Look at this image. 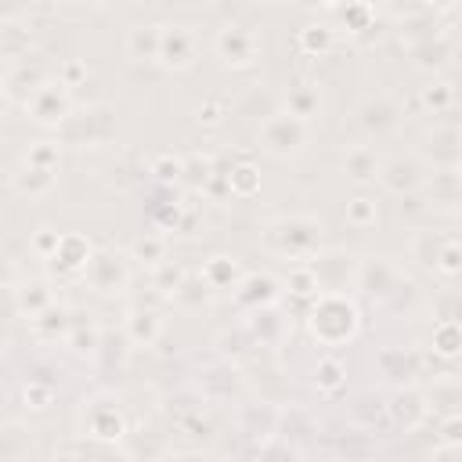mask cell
Returning <instances> with one entry per match:
<instances>
[{"mask_svg": "<svg viewBox=\"0 0 462 462\" xmlns=\"http://www.w3.org/2000/svg\"><path fill=\"white\" fill-rule=\"evenodd\" d=\"M224 188H227V195H235V199H253V195H260V166L249 162V159L235 162V166L224 173Z\"/></svg>", "mask_w": 462, "mask_h": 462, "instance_id": "35", "label": "cell"}, {"mask_svg": "<svg viewBox=\"0 0 462 462\" xmlns=\"http://www.w3.org/2000/svg\"><path fill=\"white\" fill-rule=\"evenodd\" d=\"M296 47L307 58H325L336 47V29L332 25H303L300 36H296Z\"/></svg>", "mask_w": 462, "mask_h": 462, "instance_id": "42", "label": "cell"}, {"mask_svg": "<svg viewBox=\"0 0 462 462\" xmlns=\"http://www.w3.org/2000/svg\"><path fill=\"white\" fill-rule=\"evenodd\" d=\"M310 339L321 346H346L361 336V307L350 292H318L303 310Z\"/></svg>", "mask_w": 462, "mask_h": 462, "instance_id": "1", "label": "cell"}, {"mask_svg": "<svg viewBox=\"0 0 462 462\" xmlns=\"http://www.w3.org/2000/svg\"><path fill=\"white\" fill-rule=\"evenodd\" d=\"M419 105L430 108L433 116H451V108H455V83L451 79H430L426 87H419Z\"/></svg>", "mask_w": 462, "mask_h": 462, "instance_id": "37", "label": "cell"}, {"mask_svg": "<svg viewBox=\"0 0 462 462\" xmlns=\"http://www.w3.org/2000/svg\"><path fill=\"white\" fill-rule=\"evenodd\" d=\"M451 54H455V47H451L448 32H430L426 40L411 43V65L422 69V72H437V69H444Z\"/></svg>", "mask_w": 462, "mask_h": 462, "instance_id": "27", "label": "cell"}, {"mask_svg": "<svg viewBox=\"0 0 462 462\" xmlns=\"http://www.w3.org/2000/svg\"><path fill=\"white\" fill-rule=\"evenodd\" d=\"M25 462H32V458H25Z\"/></svg>", "mask_w": 462, "mask_h": 462, "instance_id": "64", "label": "cell"}, {"mask_svg": "<svg viewBox=\"0 0 462 462\" xmlns=\"http://www.w3.org/2000/svg\"><path fill=\"white\" fill-rule=\"evenodd\" d=\"M29 328H32L36 339H43V343H58V339H65L69 328H72V307H65V303L54 300L47 310H40L36 318H29Z\"/></svg>", "mask_w": 462, "mask_h": 462, "instance_id": "26", "label": "cell"}, {"mask_svg": "<svg viewBox=\"0 0 462 462\" xmlns=\"http://www.w3.org/2000/svg\"><path fill=\"white\" fill-rule=\"evenodd\" d=\"M235 112L245 116V119H256V126H260V123L271 119L274 112H282V97H278L274 90H249V94L238 101Z\"/></svg>", "mask_w": 462, "mask_h": 462, "instance_id": "38", "label": "cell"}, {"mask_svg": "<svg viewBox=\"0 0 462 462\" xmlns=\"http://www.w3.org/2000/svg\"><path fill=\"white\" fill-rule=\"evenodd\" d=\"M213 54L227 69H253L260 61V54H263V43H260V32L253 25H245V22H224L213 32Z\"/></svg>", "mask_w": 462, "mask_h": 462, "instance_id": "4", "label": "cell"}, {"mask_svg": "<svg viewBox=\"0 0 462 462\" xmlns=\"http://www.w3.org/2000/svg\"><path fill=\"white\" fill-rule=\"evenodd\" d=\"M0 116H4V101H0Z\"/></svg>", "mask_w": 462, "mask_h": 462, "instance_id": "63", "label": "cell"}, {"mask_svg": "<svg viewBox=\"0 0 462 462\" xmlns=\"http://www.w3.org/2000/svg\"><path fill=\"white\" fill-rule=\"evenodd\" d=\"M159 40H162V25L159 22H137V25L126 29L123 51L137 65H155L159 61Z\"/></svg>", "mask_w": 462, "mask_h": 462, "instance_id": "20", "label": "cell"}, {"mask_svg": "<svg viewBox=\"0 0 462 462\" xmlns=\"http://www.w3.org/2000/svg\"><path fill=\"white\" fill-rule=\"evenodd\" d=\"M339 166H343V173H346V180H350V184L365 188V184H375L379 155H375V148H372V144H350V148L343 152Z\"/></svg>", "mask_w": 462, "mask_h": 462, "instance_id": "24", "label": "cell"}, {"mask_svg": "<svg viewBox=\"0 0 462 462\" xmlns=\"http://www.w3.org/2000/svg\"><path fill=\"white\" fill-rule=\"evenodd\" d=\"M83 282L94 292H105V296L123 292L126 282H130V256H123L119 249H94V256L83 271Z\"/></svg>", "mask_w": 462, "mask_h": 462, "instance_id": "9", "label": "cell"}, {"mask_svg": "<svg viewBox=\"0 0 462 462\" xmlns=\"http://www.w3.org/2000/svg\"><path fill=\"white\" fill-rule=\"evenodd\" d=\"M58 238H61V231H54V227H40L36 235H32V253L40 256V260H51L54 256V249H58Z\"/></svg>", "mask_w": 462, "mask_h": 462, "instance_id": "55", "label": "cell"}, {"mask_svg": "<svg viewBox=\"0 0 462 462\" xmlns=\"http://www.w3.org/2000/svg\"><path fill=\"white\" fill-rule=\"evenodd\" d=\"M430 350L444 361H455L458 350H462V328H458V318H437L433 321V332H430Z\"/></svg>", "mask_w": 462, "mask_h": 462, "instance_id": "34", "label": "cell"}, {"mask_svg": "<svg viewBox=\"0 0 462 462\" xmlns=\"http://www.w3.org/2000/svg\"><path fill=\"white\" fill-rule=\"evenodd\" d=\"M422 188L433 195V202L455 206L458 202V170H433V177H426Z\"/></svg>", "mask_w": 462, "mask_h": 462, "instance_id": "45", "label": "cell"}, {"mask_svg": "<svg viewBox=\"0 0 462 462\" xmlns=\"http://www.w3.org/2000/svg\"><path fill=\"white\" fill-rule=\"evenodd\" d=\"M285 292H289V300H300L307 307L321 289H318V278H314V271L307 263H292L285 271Z\"/></svg>", "mask_w": 462, "mask_h": 462, "instance_id": "43", "label": "cell"}, {"mask_svg": "<svg viewBox=\"0 0 462 462\" xmlns=\"http://www.w3.org/2000/svg\"><path fill=\"white\" fill-rule=\"evenodd\" d=\"M148 173H152L155 184H162V188H177V184H184V159L173 155V152H159V155L152 159Z\"/></svg>", "mask_w": 462, "mask_h": 462, "instance_id": "44", "label": "cell"}, {"mask_svg": "<svg viewBox=\"0 0 462 462\" xmlns=\"http://www.w3.org/2000/svg\"><path fill=\"white\" fill-rule=\"evenodd\" d=\"M25 162H29V166H40V170H58V162H61V144H58V141H32L29 152H25Z\"/></svg>", "mask_w": 462, "mask_h": 462, "instance_id": "51", "label": "cell"}, {"mask_svg": "<svg viewBox=\"0 0 462 462\" xmlns=\"http://www.w3.org/2000/svg\"><path fill=\"white\" fill-rule=\"evenodd\" d=\"M130 260H137L141 267H159L162 260H170V256H166V235H159V231L137 235V238L130 242Z\"/></svg>", "mask_w": 462, "mask_h": 462, "instance_id": "39", "label": "cell"}, {"mask_svg": "<svg viewBox=\"0 0 462 462\" xmlns=\"http://www.w3.org/2000/svg\"><path fill=\"white\" fill-rule=\"evenodd\" d=\"M180 217H184V206H180V202H162V206H155V227H159V231H177V227H180Z\"/></svg>", "mask_w": 462, "mask_h": 462, "instance_id": "54", "label": "cell"}, {"mask_svg": "<svg viewBox=\"0 0 462 462\" xmlns=\"http://www.w3.org/2000/svg\"><path fill=\"white\" fill-rule=\"evenodd\" d=\"M54 397H58V390L51 383H43V379H29L22 386V401H25L29 411H47L54 404Z\"/></svg>", "mask_w": 462, "mask_h": 462, "instance_id": "49", "label": "cell"}, {"mask_svg": "<svg viewBox=\"0 0 462 462\" xmlns=\"http://www.w3.org/2000/svg\"><path fill=\"white\" fill-rule=\"evenodd\" d=\"M65 343H69L79 357H94L97 346H101V325L94 321V314H76V310H72V328H69Z\"/></svg>", "mask_w": 462, "mask_h": 462, "instance_id": "32", "label": "cell"}, {"mask_svg": "<svg viewBox=\"0 0 462 462\" xmlns=\"http://www.w3.org/2000/svg\"><path fill=\"white\" fill-rule=\"evenodd\" d=\"M242 260L238 256H227V253H217L209 256L202 267H199V278L213 289V292H231L238 282H242Z\"/></svg>", "mask_w": 462, "mask_h": 462, "instance_id": "23", "label": "cell"}, {"mask_svg": "<svg viewBox=\"0 0 462 462\" xmlns=\"http://www.w3.org/2000/svg\"><path fill=\"white\" fill-rule=\"evenodd\" d=\"M426 462H458V444H433Z\"/></svg>", "mask_w": 462, "mask_h": 462, "instance_id": "58", "label": "cell"}, {"mask_svg": "<svg viewBox=\"0 0 462 462\" xmlns=\"http://www.w3.org/2000/svg\"><path fill=\"white\" fill-rule=\"evenodd\" d=\"M383 408H386V422H390L393 430H401V433L419 430V426L426 422V415H430V404H426V397H422L419 386H397V390L386 397Z\"/></svg>", "mask_w": 462, "mask_h": 462, "instance_id": "15", "label": "cell"}, {"mask_svg": "<svg viewBox=\"0 0 462 462\" xmlns=\"http://www.w3.org/2000/svg\"><path fill=\"white\" fill-rule=\"evenodd\" d=\"M199 390L209 401H227V397H235L242 390V372L231 361H217V365L199 372Z\"/></svg>", "mask_w": 462, "mask_h": 462, "instance_id": "21", "label": "cell"}, {"mask_svg": "<svg viewBox=\"0 0 462 462\" xmlns=\"http://www.w3.org/2000/svg\"><path fill=\"white\" fill-rule=\"evenodd\" d=\"M4 94H7V76L0 72V101H4Z\"/></svg>", "mask_w": 462, "mask_h": 462, "instance_id": "61", "label": "cell"}, {"mask_svg": "<svg viewBox=\"0 0 462 462\" xmlns=\"http://www.w3.org/2000/svg\"><path fill=\"white\" fill-rule=\"evenodd\" d=\"M256 462H303V451L296 444L274 437V440H267V444L256 448Z\"/></svg>", "mask_w": 462, "mask_h": 462, "instance_id": "50", "label": "cell"}, {"mask_svg": "<svg viewBox=\"0 0 462 462\" xmlns=\"http://www.w3.org/2000/svg\"><path fill=\"white\" fill-rule=\"evenodd\" d=\"M426 177H430V173H426V166H422L415 155H393V159L379 162V173H375L379 188H383L386 195H393V199L419 195L422 184H426Z\"/></svg>", "mask_w": 462, "mask_h": 462, "instance_id": "10", "label": "cell"}, {"mask_svg": "<svg viewBox=\"0 0 462 462\" xmlns=\"http://www.w3.org/2000/svg\"><path fill=\"white\" fill-rule=\"evenodd\" d=\"M123 336L130 346H155L162 336V314L152 307H134L123 318Z\"/></svg>", "mask_w": 462, "mask_h": 462, "instance_id": "22", "label": "cell"}, {"mask_svg": "<svg viewBox=\"0 0 462 462\" xmlns=\"http://www.w3.org/2000/svg\"><path fill=\"white\" fill-rule=\"evenodd\" d=\"M25 112L32 123L40 126H51L58 130L69 116H72V97H69V87H61L58 79H43L29 97H25Z\"/></svg>", "mask_w": 462, "mask_h": 462, "instance_id": "8", "label": "cell"}, {"mask_svg": "<svg viewBox=\"0 0 462 462\" xmlns=\"http://www.w3.org/2000/svg\"><path fill=\"white\" fill-rule=\"evenodd\" d=\"M260 245L282 260L292 263H307L314 253L325 249V224L310 213H289V217H274L260 227Z\"/></svg>", "mask_w": 462, "mask_h": 462, "instance_id": "2", "label": "cell"}, {"mask_svg": "<svg viewBox=\"0 0 462 462\" xmlns=\"http://www.w3.org/2000/svg\"><path fill=\"white\" fill-rule=\"evenodd\" d=\"M4 346H7V336H4V328H0V354H4Z\"/></svg>", "mask_w": 462, "mask_h": 462, "instance_id": "62", "label": "cell"}, {"mask_svg": "<svg viewBox=\"0 0 462 462\" xmlns=\"http://www.w3.org/2000/svg\"><path fill=\"white\" fill-rule=\"evenodd\" d=\"M444 242H448L444 231L415 227V231H411V242H408V253H411V260H415L419 267L433 271V267H437V256H440V249H444Z\"/></svg>", "mask_w": 462, "mask_h": 462, "instance_id": "33", "label": "cell"}, {"mask_svg": "<svg viewBox=\"0 0 462 462\" xmlns=\"http://www.w3.org/2000/svg\"><path fill=\"white\" fill-rule=\"evenodd\" d=\"M195 119L202 123V126H220V123H227L231 119V101L227 97H220V94H209V97H202L199 101V108H195Z\"/></svg>", "mask_w": 462, "mask_h": 462, "instance_id": "46", "label": "cell"}, {"mask_svg": "<svg viewBox=\"0 0 462 462\" xmlns=\"http://www.w3.org/2000/svg\"><path fill=\"white\" fill-rule=\"evenodd\" d=\"M58 134H61L65 144H83V148L90 144V148H97V144L112 141V134H116V116H112L108 105H94V108L72 112V116L58 126Z\"/></svg>", "mask_w": 462, "mask_h": 462, "instance_id": "6", "label": "cell"}, {"mask_svg": "<svg viewBox=\"0 0 462 462\" xmlns=\"http://www.w3.org/2000/svg\"><path fill=\"white\" fill-rule=\"evenodd\" d=\"M11 282V260L0 253V285H7Z\"/></svg>", "mask_w": 462, "mask_h": 462, "instance_id": "60", "label": "cell"}, {"mask_svg": "<svg viewBox=\"0 0 462 462\" xmlns=\"http://www.w3.org/2000/svg\"><path fill=\"white\" fill-rule=\"evenodd\" d=\"M401 282H404V274H401L386 256H368V260H361V267H357L354 289H357L361 296L375 300V303H386V300L397 292Z\"/></svg>", "mask_w": 462, "mask_h": 462, "instance_id": "13", "label": "cell"}, {"mask_svg": "<svg viewBox=\"0 0 462 462\" xmlns=\"http://www.w3.org/2000/svg\"><path fill=\"white\" fill-rule=\"evenodd\" d=\"M231 300L245 314H253L260 307H274L282 300V282L274 274H267V271H245L242 282L231 289Z\"/></svg>", "mask_w": 462, "mask_h": 462, "instance_id": "16", "label": "cell"}, {"mask_svg": "<svg viewBox=\"0 0 462 462\" xmlns=\"http://www.w3.org/2000/svg\"><path fill=\"white\" fill-rule=\"evenodd\" d=\"M310 375H314V390L321 397H339L346 390V365L336 354H321L314 361V372Z\"/></svg>", "mask_w": 462, "mask_h": 462, "instance_id": "31", "label": "cell"}, {"mask_svg": "<svg viewBox=\"0 0 462 462\" xmlns=\"http://www.w3.org/2000/svg\"><path fill=\"white\" fill-rule=\"evenodd\" d=\"M458 426H462L458 411L455 415H440V440L437 444H458Z\"/></svg>", "mask_w": 462, "mask_h": 462, "instance_id": "57", "label": "cell"}, {"mask_svg": "<svg viewBox=\"0 0 462 462\" xmlns=\"http://www.w3.org/2000/svg\"><path fill=\"white\" fill-rule=\"evenodd\" d=\"M83 79H87V61H79V58H69V61L58 69V83H61V87H69V90H72V87H79Z\"/></svg>", "mask_w": 462, "mask_h": 462, "instance_id": "56", "label": "cell"}, {"mask_svg": "<svg viewBox=\"0 0 462 462\" xmlns=\"http://www.w3.org/2000/svg\"><path fill=\"white\" fill-rule=\"evenodd\" d=\"M328 11L346 22V32H365V29H372V18H375L372 4H346V7H328Z\"/></svg>", "mask_w": 462, "mask_h": 462, "instance_id": "47", "label": "cell"}, {"mask_svg": "<svg viewBox=\"0 0 462 462\" xmlns=\"http://www.w3.org/2000/svg\"><path fill=\"white\" fill-rule=\"evenodd\" d=\"M357 126L368 134V137H383V134H393L404 119V105L390 94H372L357 105Z\"/></svg>", "mask_w": 462, "mask_h": 462, "instance_id": "14", "label": "cell"}, {"mask_svg": "<svg viewBox=\"0 0 462 462\" xmlns=\"http://www.w3.org/2000/svg\"><path fill=\"white\" fill-rule=\"evenodd\" d=\"M282 112H289V116H296V119H303L307 126L321 116V90L314 87V83H296V87H289L285 94H282Z\"/></svg>", "mask_w": 462, "mask_h": 462, "instance_id": "28", "label": "cell"}, {"mask_svg": "<svg viewBox=\"0 0 462 462\" xmlns=\"http://www.w3.org/2000/svg\"><path fill=\"white\" fill-rule=\"evenodd\" d=\"M170 462H209L202 451H180V455H173Z\"/></svg>", "mask_w": 462, "mask_h": 462, "instance_id": "59", "label": "cell"}, {"mask_svg": "<svg viewBox=\"0 0 462 462\" xmlns=\"http://www.w3.org/2000/svg\"><path fill=\"white\" fill-rule=\"evenodd\" d=\"M242 328L249 332L253 346H267V350L282 346L285 336H289V321L282 318L278 303H274V307H260V310H253V314L242 321Z\"/></svg>", "mask_w": 462, "mask_h": 462, "instance_id": "18", "label": "cell"}, {"mask_svg": "<svg viewBox=\"0 0 462 462\" xmlns=\"http://www.w3.org/2000/svg\"><path fill=\"white\" fill-rule=\"evenodd\" d=\"M188 271L180 267V263H173V260H162L159 267H152V285L162 292V296H173V289L180 285V278H184Z\"/></svg>", "mask_w": 462, "mask_h": 462, "instance_id": "52", "label": "cell"}, {"mask_svg": "<svg viewBox=\"0 0 462 462\" xmlns=\"http://www.w3.org/2000/svg\"><path fill=\"white\" fill-rule=\"evenodd\" d=\"M90 256H94V245H90L87 235H79V231H61L58 249H54V256L47 260V271H51L54 278H61V282H72V278H83Z\"/></svg>", "mask_w": 462, "mask_h": 462, "instance_id": "11", "label": "cell"}, {"mask_svg": "<svg viewBox=\"0 0 462 462\" xmlns=\"http://www.w3.org/2000/svg\"><path fill=\"white\" fill-rule=\"evenodd\" d=\"M79 433L87 440H97V444H116L123 440L126 433V415L119 408V401L112 393H94L83 401V411H79Z\"/></svg>", "mask_w": 462, "mask_h": 462, "instance_id": "5", "label": "cell"}, {"mask_svg": "<svg viewBox=\"0 0 462 462\" xmlns=\"http://www.w3.org/2000/svg\"><path fill=\"white\" fill-rule=\"evenodd\" d=\"M32 448V437L22 422H4L0 426V462H25Z\"/></svg>", "mask_w": 462, "mask_h": 462, "instance_id": "36", "label": "cell"}, {"mask_svg": "<svg viewBox=\"0 0 462 462\" xmlns=\"http://www.w3.org/2000/svg\"><path fill=\"white\" fill-rule=\"evenodd\" d=\"M458 267H462V245H458V238H455V235H448V242H444V249H440V256H437V267H433V271H437L440 278H448V282H451V278L458 274Z\"/></svg>", "mask_w": 462, "mask_h": 462, "instance_id": "53", "label": "cell"}, {"mask_svg": "<svg viewBox=\"0 0 462 462\" xmlns=\"http://www.w3.org/2000/svg\"><path fill=\"white\" fill-rule=\"evenodd\" d=\"M170 300H173L180 310H202V307L213 300V289H209V285H206L199 274H184V278H180V285L173 289V296H170Z\"/></svg>", "mask_w": 462, "mask_h": 462, "instance_id": "40", "label": "cell"}, {"mask_svg": "<svg viewBox=\"0 0 462 462\" xmlns=\"http://www.w3.org/2000/svg\"><path fill=\"white\" fill-rule=\"evenodd\" d=\"M278 419H282V408L274 404V401H256V404H245L242 408V433L260 448V444H267V440H274V433H278Z\"/></svg>", "mask_w": 462, "mask_h": 462, "instance_id": "19", "label": "cell"}, {"mask_svg": "<svg viewBox=\"0 0 462 462\" xmlns=\"http://www.w3.org/2000/svg\"><path fill=\"white\" fill-rule=\"evenodd\" d=\"M11 300H14V310L22 318H36L40 310H47L54 303V289H51L47 278H32V282H22Z\"/></svg>", "mask_w": 462, "mask_h": 462, "instance_id": "29", "label": "cell"}, {"mask_svg": "<svg viewBox=\"0 0 462 462\" xmlns=\"http://www.w3.org/2000/svg\"><path fill=\"white\" fill-rule=\"evenodd\" d=\"M199 61V40L188 25H162V40H159V61L166 72H188Z\"/></svg>", "mask_w": 462, "mask_h": 462, "instance_id": "12", "label": "cell"}, {"mask_svg": "<svg viewBox=\"0 0 462 462\" xmlns=\"http://www.w3.org/2000/svg\"><path fill=\"white\" fill-rule=\"evenodd\" d=\"M343 217H346V224H350L354 231H368V227H375V220H379V202H375V195L357 191L354 199H346Z\"/></svg>", "mask_w": 462, "mask_h": 462, "instance_id": "41", "label": "cell"}, {"mask_svg": "<svg viewBox=\"0 0 462 462\" xmlns=\"http://www.w3.org/2000/svg\"><path fill=\"white\" fill-rule=\"evenodd\" d=\"M11 184H14V191L25 195V199H43V195H51V191L58 188V170H40V166L22 162L18 173L11 177Z\"/></svg>", "mask_w": 462, "mask_h": 462, "instance_id": "30", "label": "cell"}, {"mask_svg": "<svg viewBox=\"0 0 462 462\" xmlns=\"http://www.w3.org/2000/svg\"><path fill=\"white\" fill-rule=\"evenodd\" d=\"M217 177V166H213V159L209 155H188L184 159V180L191 184V188H209V180Z\"/></svg>", "mask_w": 462, "mask_h": 462, "instance_id": "48", "label": "cell"}, {"mask_svg": "<svg viewBox=\"0 0 462 462\" xmlns=\"http://www.w3.org/2000/svg\"><path fill=\"white\" fill-rule=\"evenodd\" d=\"M426 155L433 159V170H458V130H455V123H444V126L430 130Z\"/></svg>", "mask_w": 462, "mask_h": 462, "instance_id": "25", "label": "cell"}, {"mask_svg": "<svg viewBox=\"0 0 462 462\" xmlns=\"http://www.w3.org/2000/svg\"><path fill=\"white\" fill-rule=\"evenodd\" d=\"M375 368L386 383L415 386V379L422 375V354L408 350V346H379L375 350Z\"/></svg>", "mask_w": 462, "mask_h": 462, "instance_id": "17", "label": "cell"}, {"mask_svg": "<svg viewBox=\"0 0 462 462\" xmlns=\"http://www.w3.org/2000/svg\"><path fill=\"white\" fill-rule=\"evenodd\" d=\"M307 267L314 271L321 292H350L354 282H357L361 256L357 253H346V249H321V253H314L307 260Z\"/></svg>", "mask_w": 462, "mask_h": 462, "instance_id": "7", "label": "cell"}, {"mask_svg": "<svg viewBox=\"0 0 462 462\" xmlns=\"http://www.w3.org/2000/svg\"><path fill=\"white\" fill-rule=\"evenodd\" d=\"M310 141V126L289 112H274L271 119H263L256 126V148L271 159H289V155H300Z\"/></svg>", "mask_w": 462, "mask_h": 462, "instance_id": "3", "label": "cell"}]
</instances>
